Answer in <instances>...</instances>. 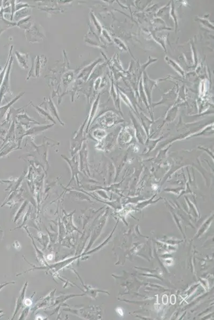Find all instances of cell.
I'll use <instances>...</instances> for the list:
<instances>
[{
    "instance_id": "1",
    "label": "cell",
    "mask_w": 214,
    "mask_h": 320,
    "mask_svg": "<svg viewBox=\"0 0 214 320\" xmlns=\"http://www.w3.org/2000/svg\"><path fill=\"white\" fill-rule=\"evenodd\" d=\"M81 257V255H79V256H75V257H72V258H70L67 259H66L65 261H61L60 262H56L55 264H51V265H45L44 267H37V266H34V265H33L32 264H30L29 262H28V264L31 265V266H32V268H31V269L29 270H27V271L23 273L19 274L17 276L22 275L23 274L26 273L27 272L36 270H44V271H45L47 272H57L58 271H59V270H61L62 268H63L65 267L66 266H68V265L73 262L74 261H75L76 259L79 258Z\"/></svg>"
},
{
    "instance_id": "2",
    "label": "cell",
    "mask_w": 214,
    "mask_h": 320,
    "mask_svg": "<svg viewBox=\"0 0 214 320\" xmlns=\"http://www.w3.org/2000/svg\"><path fill=\"white\" fill-rule=\"evenodd\" d=\"M85 123L86 122L84 121L70 140V155L72 157L75 155L77 152L81 150L82 144L85 140V132H84Z\"/></svg>"
},
{
    "instance_id": "3",
    "label": "cell",
    "mask_w": 214,
    "mask_h": 320,
    "mask_svg": "<svg viewBox=\"0 0 214 320\" xmlns=\"http://www.w3.org/2000/svg\"><path fill=\"white\" fill-rule=\"evenodd\" d=\"M61 156L63 157V159L65 160V161H66L67 162L68 164L70 166L72 174V178L70 179V182H69V184L67 186H68L71 182L72 181V180H73L74 179H76V180H77L78 186H79V180H78V175L79 174H81V172L79 171V169H78V161L77 156H73L71 159H69L68 157H67L66 156L63 155H61Z\"/></svg>"
},
{
    "instance_id": "4",
    "label": "cell",
    "mask_w": 214,
    "mask_h": 320,
    "mask_svg": "<svg viewBox=\"0 0 214 320\" xmlns=\"http://www.w3.org/2000/svg\"><path fill=\"white\" fill-rule=\"evenodd\" d=\"M28 285V282H26L25 284L23 285V287L22 288L20 291V294L17 298L16 304V307H15V311L13 314L12 319H13L16 317L17 314L19 311L23 307L24 305V300H25V296L26 291L27 289V286Z\"/></svg>"
},
{
    "instance_id": "5",
    "label": "cell",
    "mask_w": 214,
    "mask_h": 320,
    "mask_svg": "<svg viewBox=\"0 0 214 320\" xmlns=\"http://www.w3.org/2000/svg\"><path fill=\"white\" fill-rule=\"evenodd\" d=\"M20 148L17 142L14 141L7 142L2 145V147L0 148V157L7 155V154L13 150Z\"/></svg>"
},
{
    "instance_id": "6",
    "label": "cell",
    "mask_w": 214,
    "mask_h": 320,
    "mask_svg": "<svg viewBox=\"0 0 214 320\" xmlns=\"http://www.w3.org/2000/svg\"><path fill=\"white\" fill-rule=\"evenodd\" d=\"M87 145L84 143L82 147L79 151L80 157V169L82 172L85 175V173L88 174V169L87 166Z\"/></svg>"
},
{
    "instance_id": "7",
    "label": "cell",
    "mask_w": 214,
    "mask_h": 320,
    "mask_svg": "<svg viewBox=\"0 0 214 320\" xmlns=\"http://www.w3.org/2000/svg\"><path fill=\"white\" fill-rule=\"evenodd\" d=\"M11 63H12V58H11V61H10V64H9V68H8L7 71L6 76L4 78L2 84H1V86L0 87V104H1V101H2L3 97L7 92L8 89H9V74H10V72Z\"/></svg>"
},
{
    "instance_id": "8",
    "label": "cell",
    "mask_w": 214,
    "mask_h": 320,
    "mask_svg": "<svg viewBox=\"0 0 214 320\" xmlns=\"http://www.w3.org/2000/svg\"><path fill=\"white\" fill-rule=\"evenodd\" d=\"M65 212V215L63 217V221L66 226L67 231L69 233H72V231H78L77 228L76 227L72 222V216H73L74 212L69 213V214L66 213V212Z\"/></svg>"
},
{
    "instance_id": "9",
    "label": "cell",
    "mask_w": 214,
    "mask_h": 320,
    "mask_svg": "<svg viewBox=\"0 0 214 320\" xmlns=\"http://www.w3.org/2000/svg\"><path fill=\"white\" fill-rule=\"evenodd\" d=\"M56 290H54L52 291L50 293H49L47 296H46L44 298H42V300H40L38 303L35 305L34 307L32 308V311L33 312L36 311V310L43 307L44 306L48 305L49 303L50 302L51 300H52V298L54 296V292Z\"/></svg>"
},
{
    "instance_id": "10",
    "label": "cell",
    "mask_w": 214,
    "mask_h": 320,
    "mask_svg": "<svg viewBox=\"0 0 214 320\" xmlns=\"http://www.w3.org/2000/svg\"><path fill=\"white\" fill-rule=\"evenodd\" d=\"M53 125V124H50L43 125V126H41V127H34V128L30 129L26 131L25 136H30V135H38L40 133H41V132H43V131L46 130L47 129L50 128L51 127H52Z\"/></svg>"
},
{
    "instance_id": "11",
    "label": "cell",
    "mask_w": 214,
    "mask_h": 320,
    "mask_svg": "<svg viewBox=\"0 0 214 320\" xmlns=\"http://www.w3.org/2000/svg\"><path fill=\"white\" fill-rule=\"evenodd\" d=\"M25 229L26 231L27 232V233H28V234L29 235V237L31 238V240L32 241V244H33V246H34L35 249L36 250V255H37V257L38 259V261H40V262L43 263L45 265H47L48 264L47 263V262L45 261V258H44V257L43 253H42V252L40 251V250L38 249L37 248V246H36V244L35 243L34 241V238H33L32 234H31V233L29 232V231L28 230V229H27L26 227H25Z\"/></svg>"
},
{
    "instance_id": "12",
    "label": "cell",
    "mask_w": 214,
    "mask_h": 320,
    "mask_svg": "<svg viewBox=\"0 0 214 320\" xmlns=\"http://www.w3.org/2000/svg\"><path fill=\"white\" fill-rule=\"evenodd\" d=\"M85 294L84 293L82 294H77V295H63L62 296L58 297L56 299L55 303L53 304V306L57 305L59 304H63L66 300H68L69 299L75 297L84 296Z\"/></svg>"
},
{
    "instance_id": "13",
    "label": "cell",
    "mask_w": 214,
    "mask_h": 320,
    "mask_svg": "<svg viewBox=\"0 0 214 320\" xmlns=\"http://www.w3.org/2000/svg\"><path fill=\"white\" fill-rule=\"evenodd\" d=\"M34 107L36 109V110H37L38 112L41 115L42 117H43V118L47 119V120L53 122L54 123H56L53 119L51 117V116L49 113L46 112L45 110H44L42 109H40V107H38L35 106H34Z\"/></svg>"
},
{
    "instance_id": "14",
    "label": "cell",
    "mask_w": 214,
    "mask_h": 320,
    "mask_svg": "<svg viewBox=\"0 0 214 320\" xmlns=\"http://www.w3.org/2000/svg\"><path fill=\"white\" fill-rule=\"evenodd\" d=\"M27 204H28V202L27 201H25L24 202L22 203V206H20V209H19L17 213L16 216L15 218V221L14 222H16L17 221H18V219L19 218V217H20V216L22 215V213L23 212V211L25 210V209L26 207L27 206Z\"/></svg>"
},
{
    "instance_id": "15",
    "label": "cell",
    "mask_w": 214,
    "mask_h": 320,
    "mask_svg": "<svg viewBox=\"0 0 214 320\" xmlns=\"http://www.w3.org/2000/svg\"><path fill=\"white\" fill-rule=\"evenodd\" d=\"M29 311H30V307L29 306H27L25 308L23 309V311H22L20 316L19 317L18 320H25L26 318L27 317L28 313H29Z\"/></svg>"
},
{
    "instance_id": "16",
    "label": "cell",
    "mask_w": 214,
    "mask_h": 320,
    "mask_svg": "<svg viewBox=\"0 0 214 320\" xmlns=\"http://www.w3.org/2000/svg\"><path fill=\"white\" fill-rule=\"evenodd\" d=\"M6 135H7L6 131L5 130H4V129L0 128V140L4 141Z\"/></svg>"
},
{
    "instance_id": "17",
    "label": "cell",
    "mask_w": 214,
    "mask_h": 320,
    "mask_svg": "<svg viewBox=\"0 0 214 320\" xmlns=\"http://www.w3.org/2000/svg\"><path fill=\"white\" fill-rule=\"evenodd\" d=\"M23 303H24V305H25L26 306H30L32 305V302L31 298H27L26 299H25Z\"/></svg>"
},
{
    "instance_id": "18",
    "label": "cell",
    "mask_w": 214,
    "mask_h": 320,
    "mask_svg": "<svg viewBox=\"0 0 214 320\" xmlns=\"http://www.w3.org/2000/svg\"><path fill=\"white\" fill-rule=\"evenodd\" d=\"M12 246H14L15 249L17 250H20L21 248H22L21 245H20V243H19L18 241H15V242L13 243Z\"/></svg>"
},
{
    "instance_id": "19",
    "label": "cell",
    "mask_w": 214,
    "mask_h": 320,
    "mask_svg": "<svg viewBox=\"0 0 214 320\" xmlns=\"http://www.w3.org/2000/svg\"><path fill=\"white\" fill-rule=\"evenodd\" d=\"M15 282H7L4 283L3 284H0V290L2 289L3 287H6V286H7L8 284H15Z\"/></svg>"
},
{
    "instance_id": "20",
    "label": "cell",
    "mask_w": 214,
    "mask_h": 320,
    "mask_svg": "<svg viewBox=\"0 0 214 320\" xmlns=\"http://www.w3.org/2000/svg\"><path fill=\"white\" fill-rule=\"evenodd\" d=\"M9 183V180L3 181V180H0V184H5V183Z\"/></svg>"
},
{
    "instance_id": "21",
    "label": "cell",
    "mask_w": 214,
    "mask_h": 320,
    "mask_svg": "<svg viewBox=\"0 0 214 320\" xmlns=\"http://www.w3.org/2000/svg\"><path fill=\"white\" fill-rule=\"evenodd\" d=\"M3 311H0V314H1V313H3Z\"/></svg>"
}]
</instances>
